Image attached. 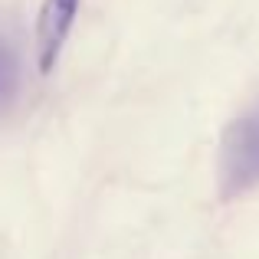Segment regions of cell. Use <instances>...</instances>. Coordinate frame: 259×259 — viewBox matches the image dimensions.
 I'll return each instance as SVG.
<instances>
[{"instance_id":"cell-1","label":"cell","mask_w":259,"mask_h":259,"mask_svg":"<svg viewBox=\"0 0 259 259\" xmlns=\"http://www.w3.org/2000/svg\"><path fill=\"white\" fill-rule=\"evenodd\" d=\"M217 181L223 200L259 187V102L227 125L217 154Z\"/></svg>"},{"instance_id":"cell-2","label":"cell","mask_w":259,"mask_h":259,"mask_svg":"<svg viewBox=\"0 0 259 259\" xmlns=\"http://www.w3.org/2000/svg\"><path fill=\"white\" fill-rule=\"evenodd\" d=\"M82 0H43L36 17V66L43 76L56 69V59L63 53L66 39L72 33L76 13Z\"/></svg>"}]
</instances>
